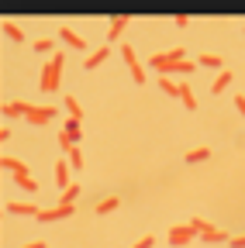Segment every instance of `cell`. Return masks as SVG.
<instances>
[{"label": "cell", "mask_w": 245, "mask_h": 248, "mask_svg": "<svg viewBox=\"0 0 245 248\" xmlns=\"http://www.w3.org/2000/svg\"><path fill=\"white\" fill-rule=\"evenodd\" d=\"M63 66H66V55H52V59L45 62L42 83H38L45 93H55V90H59V79H63Z\"/></svg>", "instance_id": "obj_1"}, {"label": "cell", "mask_w": 245, "mask_h": 248, "mask_svg": "<svg viewBox=\"0 0 245 248\" xmlns=\"http://www.w3.org/2000/svg\"><path fill=\"white\" fill-rule=\"evenodd\" d=\"M183 48H173V52H159V55H148V66L152 69H159V73H173L180 69V62H183Z\"/></svg>", "instance_id": "obj_2"}, {"label": "cell", "mask_w": 245, "mask_h": 248, "mask_svg": "<svg viewBox=\"0 0 245 248\" xmlns=\"http://www.w3.org/2000/svg\"><path fill=\"white\" fill-rule=\"evenodd\" d=\"M73 214V203H59V207H52V210H45V207H38V221H45V224H52V221H66V217Z\"/></svg>", "instance_id": "obj_3"}, {"label": "cell", "mask_w": 245, "mask_h": 248, "mask_svg": "<svg viewBox=\"0 0 245 248\" xmlns=\"http://www.w3.org/2000/svg\"><path fill=\"white\" fill-rule=\"evenodd\" d=\"M194 238H197V231H194L190 224H176V228H169V245H180V248H183V245H190Z\"/></svg>", "instance_id": "obj_4"}, {"label": "cell", "mask_w": 245, "mask_h": 248, "mask_svg": "<svg viewBox=\"0 0 245 248\" xmlns=\"http://www.w3.org/2000/svg\"><path fill=\"white\" fill-rule=\"evenodd\" d=\"M128 21H131L128 14H114V17H111V28H107V42H117V38H121V31L128 28Z\"/></svg>", "instance_id": "obj_5"}, {"label": "cell", "mask_w": 245, "mask_h": 248, "mask_svg": "<svg viewBox=\"0 0 245 248\" xmlns=\"http://www.w3.org/2000/svg\"><path fill=\"white\" fill-rule=\"evenodd\" d=\"M7 214H14V217H35V214H38V207H35V203L11 200V203H7Z\"/></svg>", "instance_id": "obj_6"}, {"label": "cell", "mask_w": 245, "mask_h": 248, "mask_svg": "<svg viewBox=\"0 0 245 248\" xmlns=\"http://www.w3.org/2000/svg\"><path fill=\"white\" fill-rule=\"evenodd\" d=\"M4 117H28V110H32V104H21V100H7L4 107Z\"/></svg>", "instance_id": "obj_7"}, {"label": "cell", "mask_w": 245, "mask_h": 248, "mask_svg": "<svg viewBox=\"0 0 245 248\" xmlns=\"http://www.w3.org/2000/svg\"><path fill=\"white\" fill-rule=\"evenodd\" d=\"M59 110L55 107H32V110H28V121H32V124H45V121H52Z\"/></svg>", "instance_id": "obj_8"}, {"label": "cell", "mask_w": 245, "mask_h": 248, "mask_svg": "<svg viewBox=\"0 0 245 248\" xmlns=\"http://www.w3.org/2000/svg\"><path fill=\"white\" fill-rule=\"evenodd\" d=\"M0 166H4L7 172H14V176H32V172H28V166H24L21 159H14V155H4V159H0Z\"/></svg>", "instance_id": "obj_9"}, {"label": "cell", "mask_w": 245, "mask_h": 248, "mask_svg": "<svg viewBox=\"0 0 245 248\" xmlns=\"http://www.w3.org/2000/svg\"><path fill=\"white\" fill-rule=\"evenodd\" d=\"M59 38H63V42H66L69 48H86V42H83V38L76 35L73 28H59Z\"/></svg>", "instance_id": "obj_10"}, {"label": "cell", "mask_w": 245, "mask_h": 248, "mask_svg": "<svg viewBox=\"0 0 245 248\" xmlns=\"http://www.w3.org/2000/svg\"><path fill=\"white\" fill-rule=\"evenodd\" d=\"M69 169L73 166H66V159L55 162V183H59V190H66V186H69Z\"/></svg>", "instance_id": "obj_11"}, {"label": "cell", "mask_w": 245, "mask_h": 248, "mask_svg": "<svg viewBox=\"0 0 245 248\" xmlns=\"http://www.w3.org/2000/svg\"><path fill=\"white\" fill-rule=\"evenodd\" d=\"M180 104L187 107V110H197V97H194V90L187 83H180Z\"/></svg>", "instance_id": "obj_12"}, {"label": "cell", "mask_w": 245, "mask_h": 248, "mask_svg": "<svg viewBox=\"0 0 245 248\" xmlns=\"http://www.w3.org/2000/svg\"><path fill=\"white\" fill-rule=\"evenodd\" d=\"M231 79H235V76H231V69H221V73H218V79L211 83V93H225Z\"/></svg>", "instance_id": "obj_13"}, {"label": "cell", "mask_w": 245, "mask_h": 248, "mask_svg": "<svg viewBox=\"0 0 245 248\" xmlns=\"http://www.w3.org/2000/svg\"><path fill=\"white\" fill-rule=\"evenodd\" d=\"M107 55H111V48L104 45V48H97L94 55H86V59H83V66H86V69H97V66H100V62H104Z\"/></svg>", "instance_id": "obj_14"}, {"label": "cell", "mask_w": 245, "mask_h": 248, "mask_svg": "<svg viewBox=\"0 0 245 248\" xmlns=\"http://www.w3.org/2000/svg\"><path fill=\"white\" fill-rule=\"evenodd\" d=\"M0 28H4V35H7L11 42H21V38H24V31H21V28H17L11 17H4V21H0Z\"/></svg>", "instance_id": "obj_15"}, {"label": "cell", "mask_w": 245, "mask_h": 248, "mask_svg": "<svg viewBox=\"0 0 245 248\" xmlns=\"http://www.w3.org/2000/svg\"><path fill=\"white\" fill-rule=\"evenodd\" d=\"M200 238H204L207 245H218V241H228V231H221V228H214V224H211V228H207Z\"/></svg>", "instance_id": "obj_16"}, {"label": "cell", "mask_w": 245, "mask_h": 248, "mask_svg": "<svg viewBox=\"0 0 245 248\" xmlns=\"http://www.w3.org/2000/svg\"><path fill=\"white\" fill-rule=\"evenodd\" d=\"M14 183L21 190H28V193H38V179H32V176H14Z\"/></svg>", "instance_id": "obj_17"}, {"label": "cell", "mask_w": 245, "mask_h": 248, "mask_svg": "<svg viewBox=\"0 0 245 248\" xmlns=\"http://www.w3.org/2000/svg\"><path fill=\"white\" fill-rule=\"evenodd\" d=\"M76 197H80V186H76V183H69V186H66V190H63V193H59V203H73Z\"/></svg>", "instance_id": "obj_18"}, {"label": "cell", "mask_w": 245, "mask_h": 248, "mask_svg": "<svg viewBox=\"0 0 245 248\" xmlns=\"http://www.w3.org/2000/svg\"><path fill=\"white\" fill-rule=\"evenodd\" d=\"M121 55H125V66H128V69L138 66V59H135V48H131V45H121Z\"/></svg>", "instance_id": "obj_19"}, {"label": "cell", "mask_w": 245, "mask_h": 248, "mask_svg": "<svg viewBox=\"0 0 245 248\" xmlns=\"http://www.w3.org/2000/svg\"><path fill=\"white\" fill-rule=\"evenodd\" d=\"M204 159H211V148H194V152H187V162H204Z\"/></svg>", "instance_id": "obj_20"}, {"label": "cell", "mask_w": 245, "mask_h": 248, "mask_svg": "<svg viewBox=\"0 0 245 248\" xmlns=\"http://www.w3.org/2000/svg\"><path fill=\"white\" fill-rule=\"evenodd\" d=\"M117 203H121L117 197H107V200H100V203H97V214H111V210H117Z\"/></svg>", "instance_id": "obj_21"}, {"label": "cell", "mask_w": 245, "mask_h": 248, "mask_svg": "<svg viewBox=\"0 0 245 248\" xmlns=\"http://www.w3.org/2000/svg\"><path fill=\"white\" fill-rule=\"evenodd\" d=\"M159 86H163V93H169V97H180V83H173V79H159Z\"/></svg>", "instance_id": "obj_22"}, {"label": "cell", "mask_w": 245, "mask_h": 248, "mask_svg": "<svg viewBox=\"0 0 245 248\" xmlns=\"http://www.w3.org/2000/svg\"><path fill=\"white\" fill-rule=\"evenodd\" d=\"M66 110H69V117H76V121L83 117V110H80V100H76V97H66Z\"/></svg>", "instance_id": "obj_23"}, {"label": "cell", "mask_w": 245, "mask_h": 248, "mask_svg": "<svg viewBox=\"0 0 245 248\" xmlns=\"http://www.w3.org/2000/svg\"><path fill=\"white\" fill-rule=\"evenodd\" d=\"M66 155H69V166H73V169H80V166H83V152H80L76 145H73V148H69Z\"/></svg>", "instance_id": "obj_24"}, {"label": "cell", "mask_w": 245, "mask_h": 248, "mask_svg": "<svg viewBox=\"0 0 245 248\" xmlns=\"http://www.w3.org/2000/svg\"><path fill=\"white\" fill-rule=\"evenodd\" d=\"M187 224H190V228H194L197 234H204V231L211 228V221H204V217H194V221H187Z\"/></svg>", "instance_id": "obj_25"}, {"label": "cell", "mask_w": 245, "mask_h": 248, "mask_svg": "<svg viewBox=\"0 0 245 248\" xmlns=\"http://www.w3.org/2000/svg\"><path fill=\"white\" fill-rule=\"evenodd\" d=\"M200 66H214V69H221V55H200Z\"/></svg>", "instance_id": "obj_26"}, {"label": "cell", "mask_w": 245, "mask_h": 248, "mask_svg": "<svg viewBox=\"0 0 245 248\" xmlns=\"http://www.w3.org/2000/svg\"><path fill=\"white\" fill-rule=\"evenodd\" d=\"M194 69H197V62H190V59H183L176 73H183V76H187V73H194Z\"/></svg>", "instance_id": "obj_27"}, {"label": "cell", "mask_w": 245, "mask_h": 248, "mask_svg": "<svg viewBox=\"0 0 245 248\" xmlns=\"http://www.w3.org/2000/svg\"><path fill=\"white\" fill-rule=\"evenodd\" d=\"M135 248H156V238L145 234V238H138V241H135Z\"/></svg>", "instance_id": "obj_28"}, {"label": "cell", "mask_w": 245, "mask_h": 248, "mask_svg": "<svg viewBox=\"0 0 245 248\" xmlns=\"http://www.w3.org/2000/svg\"><path fill=\"white\" fill-rule=\"evenodd\" d=\"M35 52H52V42H49V38H38V42H35Z\"/></svg>", "instance_id": "obj_29"}, {"label": "cell", "mask_w": 245, "mask_h": 248, "mask_svg": "<svg viewBox=\"0 0 245 248\" xmlns=\"http://www.w3.org/2000/svg\"><path fill=\"white\" fill-rule=\"evenodd\" d=\"M131 79H135V83H145L148 76H145V69H142V66H135V69H131Z\"/></svg>", "instance_id": "obj_30"}, {"label": "cell", "mask_w": 245, "mask_h": 248, "mask_svg": "<svg viewBox=\"0 0 245 248\" xmlns=\"http://www.w3.org/2000/svg\"><path fill=\"white\" fill-rule=\"evenodd\" d=\"M231 248H245V234H238V238H231Z\"/></svg>", "instance_id": "obj_31"}, {"label": "cell", "mask_w": 245, "mask_h": 248, "mask_svg": "<svg viewBox=\"0 0 245 248\" xmlns=\"http://www.w3.org/2000/svg\"><path fill=\"white\" fill-rule=\"evenodd\" d=\"M24 248H49V245H45V241H28Z\"/></svg>", "instance_id": "obj_32"}, {"label": "cell", "mask_w": 245, "mask_h": 248, "mask_svg": "<svg viewBox=\"0 0 245 248\" xmlns=\"http://www.w3.org/2000/svg\"><path fill=\"white\" fill-rule=\"evenodd\" d=\"M235 107H238V110L245 114V97H235Z\"/></svg>", "instance_id": "obj_33"}]
</instances>
